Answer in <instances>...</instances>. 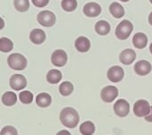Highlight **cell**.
<instances>
[{"label": "cell", "instance_id": "8fae6325", "mask_svg": "<svg viewBox=\"0 0 152 135\" xmlns=\"http://www.w3.org/2000/svg\"><path fill=\"white\" fill-rule=\"evenodd\" d=\"M83 12L86 16L90 18H95L102 12V6L95 2H89L83 7Z\"/></svg>", "mask_w": 152, "mask_h": 135}, {"label": "cell", "instance_id": "83f0119b", "mask_svg": "<svg viewBox=\"0 0 152 135\" xmlns=\"http://www.w3.org/2000/svg\"><path fill=\"white\" fill-rule=\"evenodd\" d=\"M0 135H18V131L12 126H6L1 130Z\"/></svg>", "mask_w": 152, "mask_h": 135}, {"label": "cell", "instance_id": "4fadbf2b", "mask_svg": "<svg viewBox=\"0 0 152 135\" xmlns=\"http://www.w3.org/2000/svg\"><path fill=\"white\" fill-rule=\"evenodd\" d=\"M46 35L43 29L34 28L31 30L29 34V40L35 45H41L45 41Z\"/></svg>", "mask_w": 152, "mask_h": 135}, {"label": "cell", "instance_id": "9c48e42d", "mask_svg": "<svg viewBox=\"0 0 152 135\" xmlns=\"http://www.w3.org/2000/svg\"><path fill=\"white\" fill-rule=\"evenodd\" d=\"M113 109H114V112L118 117H126L130 112V104L126 100L120 99L115 102Z\"/></svg>", "mask_w": 152, "mask_h": 135}, {"label": "cell", "instance_id": "277c9868", "mask_svg": "<svg viewBox=\"0 0 152 135\" xmlns=\"http://www.w3.org/2000/svg\"><path fill=\"white\" fill-rule=\"evenodd\" d=\"M37 20L40 25H42L43 27H46V28H50L56 23L55 14L53 12L48 11V10L40 12L37 16Z\"/></svg>", "mask_w": 152, "mask_h": 135}, {"label": "cell", "instance_id": "52a82bcc", "mask_svg": "<svg viewBox=\"0 0 152 135\" xmlns=\"http://www.w3.org/2000/svg\"><path fill=\"white\" fill-rule=\"evenodd\" d=\"M52 64L55 67H64L68 62V54L64 50H55L51 56Z\"/></svg>", "mask_w": 152, "mask_h": 135}, {"label": "cell", "instance_id": "7a4b0ae2", "mask_svg": "<svg viewBox=\"0 0 152 135\" xmlns=\"http://www.w3.org/2000/svg\"><path fill=\"white\" fill-rule=\"evenodd\" d=\"M7 63L12 69L17 71L24 70L28 66V61L26 57L18 53H12L11 55H9L7 59Z\"/></svg>", "mask_w": 152, "mask_h": 135}, {"label": "cell", "instance_id": "d6a6232c", "mask_svg": "<svg viewBox=\"0 0 152 135\" xmlns=\"http://www.w3.org/2000/svg\"><path fill=\"white\" fill-rule=\"evenodd\" d=\"M149 23L152 26V12L150 13V15H149Z\"/></svg>", "mask_w": 152, "mask_h": 135}, {"label": "cell", "instance_id": "5bb4252c", "mask_svg": "<svg viewBox=\"0 0 152 135\" xmlns=\"http://www.w3.org/2000/svg\"><path fill=\"white\" fill-rule=\"evenodd\" d=\"M136 59V53L132 49H126L121 52L119 55V61L124 65L132 64Z\"/></svg>", "mask_w": 152, "mask_h": 135}, {"label": "cell", "instance_id": "f546056e", "mask_svg": "<svg viewBox=\"0 0 152 135\" xmlns=\"http://www.w3.org/2000/svg\"><path fill=\"white\" fill-rule=\"evenodd\" d=\"M144 118H145V121H147L149 123H152V106H151V111H150V113L147 116H145Z\"/></svg>", "mask_w": 152, "mask_h": 135}, {"label": "cell", "instance_id": "e0dca14e", "mask_svg": "<svg viewBox=\"0 0 152 135\" xmlns=\"http://www.w3.org/2000/svg\"><path fill=\"white\" fill-rule=\"evenodd\" d=\"M36 103L40 108H47L52 103V96L47 93H41L37 95Z\"/></svg>", "mask_w": 152, "mask_h": 135}, {"label": "cell", "instance_id": "d4e9b609", "mask_svg": "<svg viewBox=\"0 0 152 135\" xmlns=\"http://www.w3.org/2000/svg\"><path fill=\"white\" fill-rule=\"evenodd\" d=\"M14 8L20 12H25L29 9L28 0H13Z\"/></svg>", "mask_w": 152, "mask_h": 135}, {"label": "cell", "instance_id": "44dd1931", "mask_svg": "<svg viewBox=\"0 0 152 135\" xmlns=\"http://www.w3.org/2000/svg\"><path fill=\"white\" fill-rule=\"evenodd\" d=\"M110 12L112 14L113 17L117 19H120L125 15V9L120 4L117 2H113L110 5Z\"/></svg>", "mask_w": 152, "mask_h": 135}, {"label": "cell", "instance_id": "ffe728a7", "mask_svg": "<svg viewBox=\"0 0 152 135\" xmlns=\"http://www.w3.org/2000/svg\"><path fill=\"white\" fill-rule=\"evenodd\" d=\"M1 101L4 106L12 107V106L15 105L17 102V95L13 92H6L2 95Z\"/></svg>", "mask_w": 152, "mask_h": 135}, {"label": "cell", "instance_id": "ac0fdd59", "mask_svg": "<svg viewBox=\"0 0 152 135\" xmlns=\"http://www.w3.org/2000/svg\"><path fill=\"white\" fill-rule=\"evenodd\" d=\"M95 32L100 36H106L110 32V24L106 20H99L94 25Z\"/></svg>", "mask_w": 152, "mask_h": 135}, {"label": "cell", "instance_id": "836d02e7", "mask_svg": "<svg viewBox=\"0 0 152 135\" xmlns=\"http://www.w3.org/2000/svg\"><path fill=\"white\" fill-rule=\"evenodd\" d=\"M150 52H151V53L152 54V43L151 44V45H150Z\"/></svg>", "mask_w": 152, "mask_h": 135}, {"label": "cell", "instance_id": "ba28073f", "mask_svg": "<svg viewBox=\"0 0 152 135\" xmlns=\"http://www.w3.org/2000/svg\"><path fill=\"white\" fill-rule=\"evenodd\" d=\"M27 79L23 75L14 74L10 77L9 85L10 87L14 91H21L27 86Z\"/></svg>", "mask_w": 152, "mask_h": 135}, {"label": "cell", "instance_id": "1f68e13d", "mask_svg": "<svg viewBox=\"0 0 152 135\" xmlns=\"http://www.w3.org/2000/svg\"><path fill=\"white\" fill-rule=\"evenodd\" d=\"M4 28V20L3 18L0 17V29H3Z\"/></svg>", "mask_w": 152, "mask_h": 135}, {"label": "cell", "instance_id": "30bf717a", "mask_svg": "<svg viewBox=\"0 0 152 135\" xmlns=\"http://www.w3.org/2000/svg\"><path fill=\"white\" fill-rule=\"evenodd\" d=\"M125 77V71L120 66H113L107 71V77L112 83H118L123 80Z\"/></svg>", "mask_w": 152, "mask_h": 135}, {"label": "cell", "instance_id": "6da1fadb", "mask_svg": "<svg viewBox=\"0 0 152 135\" xmlns=\"http://www.w3.org/2000/svg\"><path fill=\"white\" fill-rule=\"evenodd\" d=\"M80 120L78 112L71 107H66L60 113V121L67 128L73 129L77 126Z\"/></svg>", "mask_w": 152, "mask_h": 135}, {"label": "cell", "instance_id": "3957f363", "mask_svg": "<svg viewBox=\"0 0 152 135\" xmlns=\"http://www.w3.org/2000/svg\"><path fill=\"white\" fill-rule=\"evenodd\" d=\"M134 30V25L128 20H122L116 28L115 35L119 40L127 39Z\"/></svg>", "mask_w": 152, "mask_h": 135}, {"label": "cell", "instance_id": "484cf974", "mask_svg": "<svg viewBox=\"0 0 152 135\" xmlns=\"http://www.w3.org/2000/svg\"><path fill=\"white\" fill-rule=\"evenodd\" d=\"M19 99H20V102L22 104L28 105V104L32 103L33 99H34V95L29 91H22L19 94Z\"/></svg>", "mask_w": 152, "mask_h": 135}, {"label": "cell", "instance_id": "e575fe53", "mask_svg": "<svg viewBox=\"0 0 152 135\" xmlns=\"http://www.w3.org/2000/svg\"><path fill=\"white\" fill-rule=\"evenodd\" d=\"M120 1H121V2H125V3H126V2H128V1H130V0H120Z\"/></svg>", "mask_w": 152, "mask_h": 135}, {"label": "cell", "instance_id": "2e32d148", "mask_svg": "<svg viewBox=\"0 0 152 135\" xmlns=\"http://www.w3.org/2000/svg\"><path fill=\"white\" fill-rule=\"evenodd\" d=\"M148 44V36L142 32L136 33L133 37V45L137 49H144Z\"/></svg>", "mask_w": 152, "mask_h": 135}, {"label": "cell", "instance_id": "5b68a950", "mask_svg": "<svg viewBox=\"0 0 152 135\" xmlns=\"http://www.w3.org/2000/svg\"><path fill=\"white\" fill-rule=\"evenodd\" d=\"M118 96V89L113 85H108L102 89L101 98L106 103H110Z\"/></svg>", "mask_w": 152, "mask_h": 135}, {"label": "cell", "instance_id": "4dcf8cb0", "mask_svg": "<svg viewBox=\"0 0 152 135\" xmlns=\"http://www.w3.org/2000/svg\"><path fill=\"white\" fill-rule=\"evenodd\" d=\"M56 135H71V134L68 130H61V131L58 132Z\"/></svg>", "mask_w": 152, "mask_h": 135}, {"label": "cell", "instance_id": "7c38bea8", "mask_svg": "<svg viewBox=\"0 0 152 135\" xmlns=\"http://www.w3.org/2000/svg\"><path fill=\"white\" fill-rule=\"evenodd\" d=\"M134 69L138 76L144 77V76L149 75L151 72L152 66L148 61L142 60V61H139L138 62H136L134 64Z\"/></svg>", "mask_w": 152, "mask_h": 135}, {"label": "cell", "instance_id": "4316f807", "mask_svg": "<svg viewBox=\"0 0 152 135\" xmlns=\"http://www.w3.org/2000/svg\"><path fill=\"white\" fill-rule=\"evenodd\" d=\"M61 8L65 12H74L77 7V0H61Z\"/></svg>", "mask_w": 152, "mask_h": 135}, {"label": "cell", "instance_id": "f1b7e54d", "mask_svg": "<svg viewBox=\"0 0 152 135\" xmlns=\"http://www.w3.org/2000/svg\"><path fill=\"white\" fill-rule=\"evenodd\" d=\"M31 1H32L33 4L38 8H42V7L46 6L50 2V0H31Z\"/></svg>", "mask_w": 152, "mask_h": 135}, {"label": "cell", "instance_id": "8992f818", "mask_svg": "<svg viewBox=\"0 0 152 135\" xmlns=\"http://www.w3.org/2000/svg\"><path fill=\"white\" fill-rule=\"evenodd\" d=\"M134 114L137 117H144L151 111V105L146 100H139L134 105Z\"/></svg>", "mask_w": 152, "mask_h": 135}, {"label": "cell", "instance_id": "8d00e7d4", "mask_svg": "<svg viewBox=\"0 0 152 135\" xmlns=\"http://www.w3.org/2000/svg\"><path fill=\"white\" fill-rule=\"evenodd\" d=\"M0 30H1V29H0Z\"/></svg>", "mask_w": 152, "mask_h": 135}, {"label": "cell", "instance_id": "603a6c76", "mask_svg": "<svg viewBox=\"0 0 152 135\" xmlns=\"http://www.w3.org/2000/svg\"><path fill=\"white\" fill-rule=\"evenodd\" d=\"M73 91H74V85L69 81H64L59 86V92L64 97L69 96L73 93Z\"/></svg>", "mask_w": 152, "mask_h": 135}, {"label": "cell", "instance_id": "cb8c5ba5", "mask_svg": "<svg viewBox=\"0 0 152 135\" xmlns=\"http://www.w3.org/2000/svg\"><path fill=\"white\" fill-rule=\"evenodd\" d=\"M13 49V43L11 39L7 37L0 38V52L9 53Z\"/></svg>", "mask_w": 152, "mask_h": 135}, {"label": "cell", "instance_id": "d590c367", "mask_svg": "<svg viewBox=\"0 0 152 135\" xmlns=\"http://www.w3.org/2000/svg\"><path fill=\"white\" fill-rule=\"evenodd\" d=\"M150 2H151V4H152V0H150Z\"/></svg>", "mask_w": 152, "mask_h": 135}, {"label": "cell", "instance_id": "d6986e66", "mask_svg": "<svg viewBox=\"0 0 152 135\" xmlns=\"http://www.w3.org/2000/svg\"><path fill=\"white\" fill-rule=\"evenodd\" d=\"M62 78V74L58 69H51L46 74V81L51 85L58 84Z\"/></svg>", "mask_w": 152, "mask_h": 135}, {"label": "cell", "instance_id": "9a60e30c", "mask_svg": "<svg viewBox=\"0 0 152 135\" xmlns=\"http://www.w3.org/2000/svg\"><path fill=\"white\" fill-rule=\"evenodd\" d=\"M75 47L79 53H86L91 48V42L86 36H78L75 41Z\"/></svg>", "mask_w": 152, "mask_h": 135}, {"label": "cell", "instance_id": "7402d4cb", "mask_svg": "<svg viewBox=\"0 0 152 135\" xmlns=\"http://www.w3.org/2000/svg\"><path fill=\"white\" fill-rule=\"evenodd\" d=\"M79 132L82 135H93L95 133V125L92 121H86L80 125Z\"/></svg>", "mask_w": 152, "mask_h": 135}]
</instances>
